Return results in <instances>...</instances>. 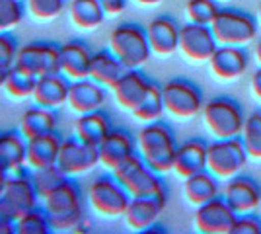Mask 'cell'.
<instances>
[{
    "mask_svg": "<svg viewBox=\"0 0 261 234\" xmlns=\"http://www.w3.org/2000/svg\"><path fill=\"white\" fill-rule=\"evenodd\" d=\"M109 131H111V123L108 113H103L101 110L82 113L74 123V137L90 146H99Z\"/></svg>",
    "mask_w": 261,
    "mask_h": 234,
    "instance_id": "27",
    "label": "cell"
},
{
    "mask_svg": "<svg viewBox=\"0 0 261 234\" xmlns=\"http://www.w3.org/2000/svg\"><path fill=\"white\" fill-rule=\"evenodd\" d=\"M25 10L35 20H53L65 10V0H25Z\"/></svg>",
    "mask_w": 261,
    "mask_h": 234,
    "instance_id": "39",
    "label": "cell"
},
{
    "mask_svg": "<svg viewBox=\"0 0 261 234\" xmlns=\"http://www.w3.org/2000/svg\"><path fill=\"white\" fill-rule=\"evenodd\" d=\"M99 164V152L98 146H90L82 141H78L76 137L63 139L61 152L57 166L61 168V172L66 178H76L82 174L92 172Z\"/></svg>",
    "mask_w": 261,
    "mask_h": 234,
    "instance_id": "11",
    "label": "cell"
},
{
    "mask_svg": "<svg viewBox=\"0 0 261 234\" xmlns=\"http://www.w3.org/2000/svg\"><path fill=\"white\" fill-rule=\"evenodd\" d=\"M32 179L39 199L43 201L51 191L57 190L65 181L66 176L61 172V168L55 164V166H47V168H41V170H33Z\"/></svg>",
    "mask_w": 261,
    "mask_h": 234,
    "instance_id": "36",
    "label": "cell"
},
{
    "mask_svg": "<svg viewBox=\"0 0 261 234\" xmlns=\"http://www.w3.org/2000/svg\"><path fill=\"white\" fill-rule=\"evenodd\" d=\"M53 232V226L49 223V217L43 207H35L30 213L16 219V234H49Z\"/></svg>",
    "mask_w": 261,
    "mask_h": 234,
    "instance_id": "35",
    "label": "cell"
},
{
    "mask_svg": "<svg viewBox=\"0 0 261 234\" xmlns=\"http://www.w3.org/2000/svg\"><path fill=\"white\" fill-rule=\"evenodd\" d=\"M28 158V139L22 131H6L0 133V164L10 174L23 172Z\"/></svg>",
    "mask_w": 261,
    "mask_h": 234,
    "instance_id": "26",
    "label": "cell"
},
{
    "mask_svg": "<svg viewBox=\"0 0 261 234\" xmlns=\"http://www.w3.org/2000/svg\"><path fill=\"white\" fill-rule=\"evenodd\" d=\"M217 2L215 0H187L185 4V14L189 18V22L203 23V25H211L213 20L218 14Z\"/></svg>",
    "mask_w": 261,
    "mask_h": 234,
    "instance_id": "37",
    "label": "cell"
},
{
    "mask_svg": "<svg viewBox=\"0 0 261 234\" xmlns=\"http://www.w3.org/2000/svg\"><path fill=\"white\" fill-rule=\"evenodd\" d=\"M0 203L6 207V211L10 213L14 219H20L22 215L39 207V195L35 191L32 176H28L23 172L10 174L4 193L0 197Z\"/></svg>",
    "mask_w": 261,
    "mask_h": 234,
    "instance_id": "12",
    "label": "cell"
},
{
    "mask_svg": "<svg viewBox=\"0 0 261 234\" xmlns=\"http://www.w3.org/2000/svg\"><path fill=\"white\" fill-rule=\"evenodd\" d=\"M43 209L49 217L53 230L66 232L78 230L84 224V195L72 178H66L57 190H53L43 199Z\"/></svg>",
    "mask_w": 261,
    "mask_h": 234,
    "instance_id": "1",
    "label": "cell"
},
{
    "mask_svg": "<svg viewBox=\"0 0 261 234\" xmlns=\"http://www.w3.org/2000/svg\"><path fill=\"white\" fill-rule=\"evenodd\" d=\"M175 139L172 129L162 121L146 123L137 135V152L156 174H168L174 170Z\"/></svg>",
    "mask_w": 261,
    "mask_h": 234,
    "instance_id": "2",
    "label": "cell"
},
{
    "mask_svg": "<svg viewBox=\"0 0 261 234\" xmlns=\"http://www.w3.org/2000/svg\"><path fill=\"white\" fill-rule=\"evenodd\" d=\"M240 139L246 146L248 156L261 160V112H253L246 117Z\"/></svg>",
    "mask_w": 261,
    "mask_h": 234,
    "instance_id": "34",
    "label": "cell"
},
{
    "mask_svg": "<svg viewBox=\"0 0 261 234\" xmlns=\"http://www.w3.org/2000/svg\"><path fill=\"white\" fill-rule=\"evenodd\" d=\"M166 188L150 195H141V197H130V203L125 211V221L133 230H146L152 224H156L158 217L166 209Z\"/></svg>",
    "mask_w": 261,
    "mask_h": 234,
    "instance_id": "15",
    "label": "cell"
},
{
    "mask_svg": "<svg viewBox=\"0 0 261 234\" xmlns=\"http://www.w3.org/2000/svg\"><path fill=\"white\" fill-rule=\"evenodd\" d=\"M70 22L80 30H96L106 20V10L99 0H70L68 2Z\"/></svg>",
    "mask_w": 261,
    "mask_h": 234,
    "instance_id": "30",
    "label": "cell"
},
{
    "mask_svg": "<svg viewBox=\"0 0 261 234\" xmlns=\"http://www.w3.org/2000/svg\"><path fill=\"white\" fill-rule=\"evenodd\" d=\"M211 30L220 45H242L253 41L257 34V23L246 12L224 8L218 10L217 18L211 23Z\"/></svg>",
    "mask_w": 261,
    "mask_h": 234,
    "instance_id": "8",
    "label": "cell"
},
{
    "mask_svg": "<svg viewBox=\"0 0 261 234\" xmlns=\"http://www.w3.org/2000/svg\"><path fill=\"white\" fill-rule=\"evenodd\" d=\"M184 193L191 205L199 207V205L218 197V184L208 170H203L199 174H193V176L185 178Z\"/></svg>",
    "mask_w": 261,
    "mask_h": 234,
    "instance_id": "31",
    "label": "cell"
},
{
    "mask_svg": "<svg viewBox=\"0 0 261 234\" xmlns=\"http://www.w3.org/2000/svg\"><path fill=\"white\" fill-rule=\"evenodd\" d=\"M146 37L154 55L170 57L179 49V25L172 18H154L146 25Z\"/></svg>",
    "mask_w": 261,
    "mask_h": 234,
    "instance_id": "23",
    "label": "cell"
},
{
    "mask_svg": "<svg viewBox=\"0 0 261 234\" xmlns=\"http://www.w3.org/2000/svg\"><path fill=\"white\" fill-rule=\"evenodd\" d=\"M57 113L55 110L41 108V106H33L30 110H25L20 119V131L30 141L35 137H43V135L55 133L57 131Z\"/></svg>",
    "mask_w": 261,
    "mask_h": 234,
    "instance_id": "28",
    "label": "cell"
},
{
    "mask_svg": "<svg viewBox=\"0 0 261 234\" xmlns=\"http://www.w3.org/2000/svg\"><path fill=\"white\" fill-rule=\"evenodd\" d=\"M248 53L238 45H220L215 55L208 59L213 74L222 80L240 78L248 70Z\"/></svg>",
    "mask_w": 261,
    "mask_h": 234,
    "instance_id": "22",
    "label": "cell"
},
{
    "mask_svg": "<svg viewBox=\"0 0 261 234\" xmlns=\"http://www.w3.org/2000/svg\"><path fill=\"white\" fill-rule=\"evenodd\" d=\"M8 178H10V172L0 164V197H2V193H4V188H6V184H8Z\"/></svg>",
    "mask_w": 261,
    "mask_h": 234,
    "instance_id": "45",
    "label": "cell"
},
{
    "mask_svg": "<svg viewBox=\"0 0 261 234\" xmlns=\"http://www.w3.org/2000/svg\"><path fill=\"white\" fill-rule=\"evenodd\" d=\"M35 82H37V78L33 74L10 67V72L6 76V82H4V90H6V94H10L12 98L23 100V98H32L33 96Z\"/></svg>",
    "mask_w": 261,
    "mask_h": 234,
    "instance_id": "33",
    "label": "cell"
},
{
    "mask_svg": "<svg viewBox=\"0 0 261 234\" xmlns=\"http://www.w3.org/2000/svg\"><path fill=\"white\" fill-rule=\"evenodd\" d=\"M207 146L199 139L185 141L184 145L177 146L174 160V172L181 178H189L193 174H199L207 170Z\"/></svg>",
    "mask_w": 261,
    "mask_h": 234,
    "instance_id": "24",
    "label": "cell"
},
{
    "mask_svg": "<svg viewBox=\"0 0 261 234\" xmlns=\"http://www.w3.org/2000/svg\"><path fill=\"white\" fill-rule=\"evenodd\" d=\"M94 53L88 49V45L80 39H72L68 43L61 45L59 55V72H63L70 82L90 78V67H92Z\"/></svg>",
    "mask_w": 261,
    "mask_h": 234,
    "instance_id": "18",
    "label": "cell"
},
{
    "mask_svg": "<svg viewBox=\"0 0 261 234\" xmlns=\"http://www.w3.org/2000/svg\"><path fill=\"white\" fill-rule=\"evenodd\" d=\"M255 59H257V63L261 65V39L257 41V45H255Z\"/></svg>",
    "mask_w": 261,
    "mask_h": 234,
    "instance_id": "48",
    "label": "cell"
},
{
    "mask_svg": "<svg viewBox=\"0 0 261 234\" xmlns=\"http://www.w3.org/2000/svg\"><path fill=\"white\" fill-rule=\"evenodd\" d=\"M111 172H113V178L129 191L130 197L150 195V193L164 190L160 174H156L152 168L142 160V156L139 152L127 158L123 164H119Z\"/></svg>",
    "mask_w": 261,
    "mask_h": 234,
    "instance_id": "6",
    "label": "cell"
},
{
    "mask_svg": "<svg viewBox=\"0 0 261 234\" xmlns=\"http://www.w3.org/2000/svg\"><path fill=\"white\" fill-rule=\"evenodd\" d=\"M135 2H139L142 6H156V4H160L164 0H135Z\"/></svg>",
    "mask_w": 261,
    "mask_h": 234,
    "instance_id": "47",
    "label": "cell"
},
{
    "mask_svg": "<svg viewBox=\"0 0 261 234\" xmlns=\"http://www.w3.org/2000/svg\"><path fill=\"white\" fill-rule=\"evenodd\" d=\"M125 70L127 68L123 67V63L111 51H98L92 57L90 78L101 84L103 88H113V84L119 80Z\"/></svg>",
    "mask_w": 261,
    "mask_h": 234,
    "instance_id": "29",
    "label": "cell"
},
{
    "mask_svg": "<svg viewBox=\"0 0 261 234\" xmlns=\"http://www.w3.org/2000/svg\"><path fill=\"white\" fill-rule=\"evenodd\" d=\"M251 90H253L255 98L261 100V68H257V70L253 72V76H251Z\"/></svg>",
    "mask_w": 261,
    "mask_h": 234,
    "instance_id": "44",
    "label": "cell"
},
{
    "mask_svg": "<svg viewBox=\"0 0 261 234\" xmlns=\"http://www.w3.org/2000/svg\"><path fill=\"white\" fill-rule=\"evenodd\" d=\"M68 88H70V80L63 72L43 74V76L37 78V82H35L32 100L35 101V106L57 110V108H61V106L66 103Z\"/></svg>",
    "mask_w": 261,
    "mask_h": 234,
    "instance_id": "21",
    "label": "cell"
},
{
    "mask_svg": "<svg viewBox=\"0 0 261 234\" xmlns=\"http://www.w3.org/2000/svg\"><path fill=\"white\" fill-rule=\"evenodd\" d=\"M203 119L208 131L217 139H234L242 135L244 129V112L230 98H215L203 106Z\"/></svg>",
    "mask_w": 261,
    "mask_h": 234,
    "instance_id": "7",
    "label": "cell"
},
{
    "mask_svg": "<svg viewBox=\"0 0 261 234\" xmlns=\"http://www.w3.org/2000/svg\"><path fill=\"white\" fill-rule=\"evenodd\" d=\"M164 108L170 115L177 119H191L203 110L201 90L193 82L175 78L162 86Z\"/></svg>",
    "mask_w": 261,
    "mask_h": 234,
    "instance_id": "9",
    "label": "cell"
},
{
    "mask_svg": "<svg viewBox=\"0 0 261 234\" xmlns=\"http://www.w3.org/2000/svg\"><path fill=\"white\" fill-rule=\"evenodd\" d=\"M248 162V152L240 137L217 139L207 146V170L215 178L230 179L238 176Z\"/></svg>",
    "mask_w": 261,
    "mask_h": 234,
    "instance_id": "5",
    "label": "cell"
},
{
    "mask_svg": "<svg viewBox=\"0 0 261 234\" xmlns=\"http://www.w3.org/2000/svg\"><path fill=\"white\" fill-rule=\"evenodd\" d=\"M12 232H16V219L0 203V234H12Z\"/></svg>",
    "mask_w": 261,
    "mask_h": 234,
    "instance_id": "42",
    "label": "cell"
},
{
    "mask_svg": "<svg viewBox=\"0 0 261 234\" xmlns=\"http://www.w3.org/2000/svg\"><path fill=\"white\" fill-rule=\"evenodd\" d=\"M259 20H261V6H259Z\"/></svg>",
    "mask_w": 261,
    "mask_h": 234,
    "instance_id": "49",
    "label": "cell"
},
{
    "mask_svg": "<svg viewBox=\"0 0 261 234\" xmlns=\"http://www.w3.org/2000/svg\"><path fill=\"white\" fill-rule=\"evenodd\" d=\"M236 223V213L224 197H215L197 207L195 226L203 234H230Z\"/></svg>",
    "mask_w": 261,
    "mask_h": 234,
    "instance_id": "14",
    "label": "cell"
},
{
    "mask_svg": "<svg viewBox=\"0 0 261 234\" xmlns=\"http://www.w3.org/2000/svg\"><path fill=\"white\" fill-rule=\"evenodd\" d=\"M109 51L125 68H141L152 55L146 30L139 23H119L109 34Z\"/></svg>",
    "mask_w": 261,
    "mask_h": 234,
    "instance_id": "3",
    "label": "cell"
},
{
    "mask_svg": "<svg viewBox=\"0 0 261 234\" xmlns=\"http://www.w3.org/2000/svg\"><path fill=\"white\" fill-rule=\"evenodd\" d=\"M150 80L144 76L142 72H139V68H127L121 78L113 84V96L115 101L119 103L121 108L133 112L139 103L142 101V98L146 96V92L150 88Z\"/></svg>",
    "mask_w": 261,
    "mask_h": 234,
    "instance_id": "20",
    "label": "cell"
},
{
    "mask_svg": "<svg viewBox=\"0 0 261 234\" xmlns=\"http://www.w3.org/2000/svg\"><path fill=\"white\" fill-rule=\"evenodd\" d=\"M230 234H261V221L251 213L236 217V223L232 226Z\"/></svg>",
    "mask_w": 261,
    "mask_h": 234,
    "instance_id": "40",
    "label": "cell"
},
{
    "mask_svg": "<svg viewBox=\"0 0 261 234\" xmlns=\"http://www.w3.org/2000/svg\"><path fill=\"white\" fill-rule=\"evenodd\" d=\"M16 55H18L16 39L6 34V32H0V63L12 67L14 61H16Z\"/></svg>",
    "mask_w": 261,
    "mask_h": 234,
    "instance_id": "41",
    "label": "cell"
},
{
    "mask_svg": "<svg viewBox=\"0 0 261 234\" xmlns=\"http://www.w3.org/2000/svg\"><path fill=\"white\" fill-rule=\"evenodd\" d=\"M68 108L74 113L98 112L106 103V88L98 84L92 78H82V80H72L68 88V98H66Z\"/></svg>",
    "mask_w": 261,
    "mask_h": 234,
    "instance_id": "17",
    "label": "cell"
},
{
    "mask_svg": "<svg viewBox=\"0 0 261 234\" xmlns=\"http://www.w3.org/2000/svg\"><path fill=\"white\" fill-rule=\"evenodd\" d=\"M59 55H61V45L51 41H32L23 45L22 49H18V55L12 67L39 78L43 74L59 72Z\"/></svg>",
    "mask_w": 261,
    "mask_h": 234,
    "instance_id": "10",
    "label": "cell"
},
{
    "mask_svg": "<svg viewBox=\"0 0 261 234\" xmlns=\"http://www.w3.org/2000/svg\"><path fill=\"white\" fill-rule=\"evenodd\" d=\"M164 112H166V108H164L162 88L156 86V84H150L146 96L142 98L141 103H139L130 113H133L135 119H139V121L152 123V121H158V119L162 117Z\"/></svg>",
    "mask_w": 261,
    "mask_h": 234,
    "instance_id": "32",
    "label": "cell"
},
{
    "mask_svg": "<svg viewBox=\"0 0 261 234\" xmlns=\"http://www.w3.org/2000/svg\"><path fill=\"white\" fill-rule=\"evenodd\" d=\"M25 2L22 0H0V32L14 30L25 16Z\"/></svg>",
    "mask_w": 261,
    "mask_h": 234,
    "instance_id": "38",
    "label": "cell"
},
{
    "mask_svg": "<svg viewBox=\"0 0 261 234\" xmlns=\"http://www.w3.org/2000/svg\"><path fill=\"white\" fill-rule=\"evenodd\" d=\"M63 139L55 133L43 135V137H35L28 141V158L25 164L32 170H41L47 166H55L59 160Z\"/></svg>",
    "mask_w": 261,
    "mask_h": 234,
    "instance_id": "25",
    "label": "cell"
},
{
    "mask_svg": "<svg viewBox=\"0 0 261 234\" xmlns=\"http://www.w3.org/2000/svg\"><path fill=\"white\" fill-rule=\"evenodd\" d=\"M217 49L218 41L211 30V25L189 22L179 28V51L189 61L205 63L215 55Z\"/></svg>",
    "mask_w": 261,
    "mask_h": 234,
    "instance_id": "13",
    "label": "cell"
},
{
    "mask_svg": "<svg viewBox=\"0 0 261 234\" xmlns=\"http://www.w3.org/2000/svg\"><path fill=\"white\" fill-rule=\"evenodd\" d=\"M224 199L236 215H248L259 209L261 188L251 178L234 176L230 178L228 186L224 188Z\"/></svg>",
    "mask_w": 261,
    "mask_h": 234,
    "instance_id": "19",
    "label": "cell"
},
{
    "mask_svg": "<svg viewBox=\"0 0 261 234\" xmlns=\"http://www.w3.org/2000/svg\"><path fill=\"white\" fill-rule=\"evenodd\" d=\"M99 2H101V6H103L108 16H117L127 6V0H99Z\"/></svg>",
    "mask_w": 261,
    "mask_h": 234,
    "instance_id": "43",
    "label": "cell"
},
{
    "mask_svg": "<svg viewBox=\"0 0 261 234\" xmlns=\"http://www.w3.org/2000/svg\"><path fill=\"white\" fill-rule=\"evenodd\" d=\"M8 72H10V67L0 63V90H4V82H6V76H8Z\"/></svg>",
    "mask_w": 261,
    "mask_h": 234,
    "instance_id": "46",
    "label": "cell"
},
{
    "mask_svg": "<svg viewBox=\"0 0 261 234\" xmlns=\"http://www.w3.org/2000/svg\"><path fill=\"white\" fill-rule=\"evenodd\" d=\"M98 152L99 164L108 170H115L127 158L137 154V139H133V135L127 133L125 129H111L99 143Z\"/></svg>",
    "mask_w": 261,
    "mask_h": 234,
    "instance_id": "16",
    "label": "cell"
},
{
    "mask_svg": "<svg viewBox=\"0 0 261 234\" xmlns=\"http://www.w3.org/2000/svg\"><path fill=\"white\" fill-rule=\"evenodd\" d=\"M88 203L94 213L108 219H117L125 217L130 195L113 176H99L88 188Z\"/></svg>",
    "mask_w": 261,
    "mask_h": 234,
    "instance_id": "4",
    "label": "cell"
}]
</instances>
